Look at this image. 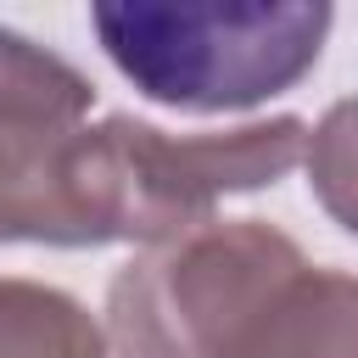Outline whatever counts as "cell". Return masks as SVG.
I'll return each mask as SVG.
<instances>
[{"mask_svg": "<svg viewBox=\"0 0 358 358\" xmlns=\"http://www.w3.org/2000/svg\"><path fill=\"white\" fill-rule=\"evenodd\" d=\"M95 106V84L56 50L34 45L28 34L0 22V112H34V117H73L84 123Z\"/></svg>", "mask_w": 358, "mask_h": 358, "instance_id": "6", "label": "cell"}, {"mask_svg": "<svg viewBox=\"0 0 358 358\" xmlns=\"http://www.w3.org/2000/svg\"><path fill=\"white\" fill-rule=\"evenodd\" d=\"M302 162H308V190L319 196V207L347 235H358V95L336 101L308 129Z\"/></svg>", "mask_w": 358, "mask_h": 358, "instance_id": "7", "label": "cell"}, {"mask_svg": "<svg viewBox=\"0 0 358 358\" xmlns=\"http://www.w3.org/2000/svg\"><path fill=\"white\" fill-rule=\"evenodd\" d=\"M308 252L263 218H207L134 252L106 285L117 358H268Z\"/></svg>", "mask_w": 358, "mask_h": 358, "instance_id": "1", "label": "cell"}, {"mask_svg": "<svg viewBox=\"0 0 358 358\" xmlns=\"http://www.w3.org/2000/svg\"><path fill=\"white\" fill-rule=\"evenodd\" d=\"M101 246L90 123L0 112V246Z\"/></svg>", "mask_w": 358, "mask_h": 358, "instance_id": "3", "label": "cell"}, {"mask_svg": "<svg viewBox=\"0 0 358 358\" xmlns=\"http://www.w3.org/2000/svg\"><path fill=\"white\" fill-rule=\"evenodd\" d=\"M95 313L39 280L0 274V358H112Z\"/></svg>", "mask_w": 358, "mask_h": 358, "instance_id": "4", "label": "cell"}, {"mask_svg": "<svg viewBox=\"0 0 358 358\" xmlns=\"http://www.w3.org/2000/svg\"><path fill=\"white\" fill-rule=\"evenodd\" d=\"M324 0H95L106 62L157 106L213 117L296 90L330 39Z\"/></svg>", "mask_w": 358, "mask_h": 358, "instance_id": "2", "label": "cell"}, {"mask_svg": "<svg viewBox=\"0 0 358 358\" xmlns=\"http://www.w3.org/2000/svg\"><path fill=\"white\" fill-rule=\"evenodd\" d=\"M268 358H358V274L308 263L274 319Z\"/></svg>", "mask_w": 358, "mask_h": 358, "instance_id": "5", "label": "cell"}]
</instances>
